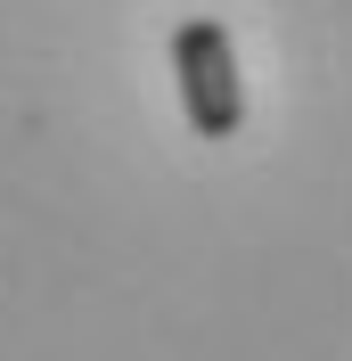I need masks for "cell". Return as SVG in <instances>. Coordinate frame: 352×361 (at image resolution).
I'll return each instance as SVG.
<instances>
[{
  "instance_id": "1",
  "label": "cell",
  "mask_w": 352,
  "mask_h": 361,
  "mask_svg": "<svg viewBox=\"0 0 352 361\" xmlns=\"http://www.w3.org/2000/svg\"><path fill=\"white\" fill-rule=\"evenodd\" d=\"M172 82L189 107L197 140H238L246 123V82H238V42L221 17H180L172 25Z\"/></svg>"
}]
</instances>
